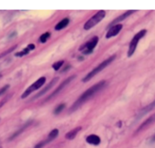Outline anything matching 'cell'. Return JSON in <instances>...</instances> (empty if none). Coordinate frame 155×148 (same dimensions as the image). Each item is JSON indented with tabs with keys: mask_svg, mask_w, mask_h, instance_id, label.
<instances>
[{
	"mask_svg": "<svg viewBox=\"0 0 155 148\" xmlns=\"http://www.w3.org/2000/svg\"><path fill=\"white\" fill-rule=\"evenodd\" d=\"M105 85H106V81H100L98 83L95 84L93 86H91L90 89H88V90L85 91L79 97V99L74 103V104L71 107L70 112H74V111L79 109L84 104H85V102H87L89 99H91L95 94H97L98 92L101 90V89H103Z\"/></svg>",
	"mask_w": 155,
	"mask_h": 148,
	"instance_id": "obj_1",
	"label": "cell"
},
{
	"mask_svg": "<svg viewBox=\"0 0 155 148\" xmlns=\"http://www.w3.org/2000/svg\"><path fill=\"white\" fill-rule=\"evenodd\" d=\"M115 58H116V55H113V56L109 57L108 59L103 61V62L100 64L98 65V66L96 67H95L93 70H91L90 73H89L87 74V76H85L83 79H82V82H88L89 80H91V79L94 76H96L97 74L99 73L100 71H102L103 69H105V68H106L107 66H109V65L110 64H111L113 61H114Z\"/></svg>",
	"mask_w": 155,
	"mask_h": 148,
	"instance_id": "obj_2",
	"label": "cell"
},
{
	"mask_svg": "<svg viewBox=\"0 0 155 148\" xmlns=\"http://www.w3.org/2000/svg\"><path fill=\"white\" fill-rule=\"evenodd\" d=\"M105 15H106V11H103V10L99 11L97 13L95 14L91 18H90V19L85 23V24L84 25V29H85V30L91 29L92 27L96 26L98 23L100 22V21L104 18Z\"/></svg>",
	"mask_w": 155,
	"mask_h": 148,
	"instance_id": "obj_3",
	"label": "cell"
},
{
	"mask_svg": "<svg viewBox=\"0 0 155 148\" xmlns=\"http://www.w3.org/2000/svg\"><path fill=\"white\" fill-rule=\"evenodd\" d=\"M147 30H142L140 32L138 33L134 37L133 39L131 41L130 44H129V52H128V56L131 57L136 52V49L137 48V45L139 44V42L140 41L141 39H142L145 36Z\"/></svg>",
	"mask_w": 155,
	"mask_h": 148,
	"instance_id": "obj_4",
	"label": "cell"
},
{
	"mask_svg": "<svg viewBox=\"0 0 155 148\" xmlns=\"http://www.w3.org/2000/svg\"><path fill=\"white\" fill-rule=\"evenodd\" d=\"M45 82H46V77L43 76V77L39 78L36 82H34L30 87H28V89L25 91V92L21 95V98H25L28 96H29L32 92H34V91L37 90L40 88H41V86H42Z\"/></svg>",
	"mask_w": 155,
	"mask_h": 148,
	"instance_id": "obj_5",
	"label": "cell"
},
{
	"mask_svg": "<svg viewBox=\"0 0 155 148\" xmlns=\"http://www.w3.org/2000/svg\"><path fill=\"white\" fill-rule=\"evenodd\" d=\"M98 40H99V39H98L97 36L93 37L91 40H89L85 45H82L79 50L82 51L84 54H86V55L91 53L92 51L94 50V48L97 45Z\"/></svg>",
	"mask_w": 155,
	"mask_h": 148,
	"instance_id": "obj_6",
	"label": "cell"
},
{
	"mask_svg": "<svg viewBox=\"0 0 155 148\" xmlns=\"http://www.w3.org/2000/svg\"><path fill=\"white\" fill-rule=\"evenodd\" d=\"M75 78V76H70V77L67 78V79H65V81H63V82H62V83L59 85V86H58V88L56 89V90L53 91V92H52V93L51 94V95H49V96L48 97V98H46L45 101L50 100V99H52V98H54V97L56 96V95H57L59 92H62V89H63L64 88L66 87V86H67V85H69L71 82H72V81H73Z\"/></svg>",
	"mask_w": 155,
	"mask_h": 148,
	"instance_id": "obj_7",
	"label": "cell"
},
{
	"mask_svg": "<svg viewBox=\"0 0 155 148\" xmlns=\"http://www.w3.org/2000/svg\"><path fill=\"white\" fill-rule=\"evenodd\" d=\"M123 28V25L122 24H116V25H114V26L111 27L109 28V30H108V32L106 33V39H109L111 37L116 36L118 33L121 31Z\"/></svg>",
	"mask_w": 155,
	"mask_h": 148,
	"instance_id": "obj_8",
	"label": "cell"
},
{
	"mask_svg": "<svg viewBox=\"0 0 155 148\" xmlns=\"http://www.w3.org/2000/svg\"><path fill=\"white\" fill-rule=\"evenodd\" d=\"M58 79H59V78H58V77L54 78L53 79H52V80H51L50 82H49V83L47 85H46V87L44 88V89H43V90L41 91V92H40L39 93L37 94V95H35V96L34 97V98H33L32 100H34V99H36V98H40V97H41V96H42V95H43L45 93H46V92H47L48 91H49V89H50L51 88H52V86H53V85L56 83V82H57V81H58Z\"/></svg>",
	"mask_w": 155,
	"mask_h": 148,
	"instance_id": "obj_9",
	"label": "cell"
},
{
	"mask_svg": "<svg viewBox=\"0 0 155 148\" xmlns=\"http://www.w3.org/2000/svg\"><path fill=\"white\" fill-rule=\"evenodd\" d=\"M136 11H132V10H131V11H126L125 13H123L122 15H120V16H119V17L116 18V19L114 20V21H112V22L110 23V24H109V27H111L114 26V24H116H116H117V23H119V22H120V21H123V20H125V19H126V18H127L128 17L130 16V15H132V14H133V13H134V12H136Z\"/></svg>",
	"mask_w": 155,
	"mask_h": 148,
	"instance_id": "obj_10",
	"label": "cell"
},
{
	"mask_svg": "<svg viewBox=\"0 0 155 148\" xmlns=\"http://www.w3.org/2000/svg\"><path fill=\"white\" fill-rule=\"evenodd\" d=\"M86 141L90 144L98 145L100 143V138L99 136L96 135H91L87 137Z\"/></svg>",
	"mask_w": 155,
	"mask_h": 148,
	"instance_id": "obj_11",
	"label": "cell"
},
{
	"mask_svg": "<svg viewBox=\"0 0 155 148\" xmlns=\"http://www.w3.org/2000/svg\"><path fill=\"white\" fill-rule=\"evenodd\" d=\"M35 48V45L34 44H30L28 45V46L26 47L25 48H24L23 51H21V52H18V53L15 54V56L16 57H23L25 55H27L28 53H29L31 51L34 50Z\"/></svg>",
	"mask_w": 155,
	"mask_h": 148,
	"instance_id": "obj_12",
	"label": "cell"
},
{
	"mask_svg": "<svg viewBox=\"0 0 155 148\" xmlns=\"http://www.w3.org/2000/svg\"><path fill=\"white\" fill-rule=\"evenodd\" d=\"M81 129H82V127H81V126L75 128V129H74L73 130L68 132V133L66 134V135H65V138H66L67 139H69V140H73V139L76 137V135H78V133H79V131H80Z\"/></svg>",
	"mask_w": 155,
	"mask_h": 148,
	"instance_id": "obj_13",
	"label": "cell"
},
{
	"mask_svg": "<svg viewBox=\"0 0 155 148\" xmlns=\"http://www.w3.org/2000/svg\"><path fill=\"white\" fill-rule=\"evenodd\" d=\"M69 24V18H64L63 20H62V21H60V22H59L57 24H56V27H55V30H61L66 27Z\"/></svg>",
	"mask_w": 155,
	"mask_h": 148,
	"instance_id": "obj_14",
	"label": "cell"
},
{
	"mask_svg": "<svg viewBox=\"0 0 155 148\" xmlns=\"http://www.w3.org/2000/svg\"><path fill=\"white\" fill-rule=\"evenodd\" d=\"M154 122H155V114H154L153 116H151L150 118H148V119H147V120L145 121V122H143L142 125H141L140 127L139 128V129L137 130V132H139V131L142 130L143 129H145V127H147V126H148L149 125H151V123H153Z\"/></svg>",
	"mask_w": 155,
	"mask_h": 148,
	"instance_id": "obj_15",
	"label": "cell"
},
{
	"mask_svg": "<svg viewBox=\"0 0 155 148\" xmlns=\"http://www.w3.org/2000/svg\"><path fill=\"white\" fill-rule=\"evenodd\" d=\"M58 135H59V131H58V129H53V130L49 134L48 138H46L48 143H49V142L52 141V140H54V139L56 138L58 136Z\"/></svg>",
	"mask_w": 155,
	"mask_h": 148,
	"instance_id": "obj_16",
	"label": "cell"
},
{
	"mask_svg": "<svg viewBox=\"0 0 155 148\" xmlns=\"http://www.w3.org/2000/svg\"><path fill=\"white\" fill-rule=\"evenodd\" d=\"M31 122H28V123H26V124H25V126H23V127H21V129H20L18 131V132H15V133H14L13 135H12V137H11V138H9V140H13V139L15 138H16L17 136H18V135H19L21 133V132H23V131L25 130V129H26V128L28 127V126H30V124H31Z\"/></svg>",
	"mask_w": 155,
	"mask_h": 148,
	"instance_id": "obj_17",
	"label": "cell"
},
{
	"mask_svg": "<svg viewBox=\"0 0 155 148\" xmlns=\"http://www.w3.org/2000/svg\"><path fill=\"white\" fill-rule=\"evenodd\" d=\"M154 107H155V100L154 101L152 102V103H151L150 104L148 105V106L144 108V109L142 110V111H141V116H143V115L145 114V113H147L148 112H149V111L153 109Z\"/></svg>",
	"mask_w": 155,
	"mask_h": 148,
	"instance_id": "obj_18",
	"label": "cell"
},
{
	"mask_svg": "<svg viewBox=\"0 0 155 148\" xmlns=\"http://www.w3.org/2000/svg\"><path fill=\"white\" fill-rule=\"evenodd\" d=\"M49 37H50V33L48 32L42 34V35L40 36L39 41L41 42V43H45V42L49 39Z\"/></svg>",
	"mask_w": 155,
	"mask_h": 148,
	"instance_id": "obj_19",
	"label": "cell"
},
{
	"mask_svg": "<svg viewBox=\"0 0 155 148\" xmlns=\"http://www.w3.org/2000/svg\"><path fill=\"white\" fill-rule=\"evenodd\" d=\"M63 64H64V61H57V62H56V63L52 64V68H53L55 70H59Z\"/></svg>",
	"mask_w": 155,
	"mask_h": 148,
	"instance_id": "obj_20",
	"label": "cell"
},
{
	"mask_svg": "<svg viewBox=\"0 0 155 148\" xmlns=\"http://www.w3.org/2000/svg\"><path fill=\"white\" fill-rule=\"evenodd\" d=\"M65 107V104H59V106H58L55 109V110H54V113H55V114H59V113H61V112L63 110V109Z\"/></svg>",
	"mask_w": 155,
	"mask_h": 148,
	"instance_id": "obj_21",
	"label": "cell"
},
{
	"mask_svg": "<svg viewBox=\"0 0 155 148\" xmlns=\"http://www.w3.org/2000/svg\"><path fill=\"white\" fill-rule=\"evenodd\" d=\"M8 88H9V85H5L4 87H2V89H0V95H2V94L5 93V91H7V89H8Z\"/></svg>",
	"mask_w": 155,
	"mask_h": 148,
	"instance_id": "obj_22",
	"label": "cell"
},
{
	"mask_svg": "<svg viewBox=\"0 0 155 148\" xmlns=\"http://www.w3.org/2000/svg\"><path fill=\"white\" fill-rule=\"evenodd\" d=\"M15 48H16V45H15V46H14V47H12V48H11L10 49H8V51H6V52H4V53H2V55H0V58H1V57H2V56H5V55H6V54L9 53V52H11L12 51H13L14 49H15Z\"/></svg>",
	"mask_w": 155,
	"mask_h": 148,
	"instance_id": "obj_23",
	"label": "cell"
},
{
	"mask_svg": "<svg viewBox=\"0 0 155 148\" xmlns=\"http://www.w3.org/2000/svg\"><path fill=\"white\" fill-rule=\"evenodd\" d=\"M10 98V96H7L6 98H4L3 100H2V101L0 102V108L2 107L3 106L4 104H5V102H6L8 100V98Z\"/></svg>",
	"mask_w": 155,
	"mask_h": 148,
	"instance_id": "obj_24",
	"label": "cell"
},
{
	"mask_svg": "<svg viewBox=\"0 0 155 148\" xmlns=\"http://www.w3.org/2000/svg\"><path fill=\"white\" fill-rule=\"evenodd\" d=\"M1 76H1V75H0V77H1Z\"/></svg>",
	"mask_w": 155,
	"mask_h": 148,
	"instance_id": "obj_25",
	"label": "cell"
},
{
	"mask_svg": "<svg viewBox=\"0 0 155 148\" xmlns=\"http://www.w3.org/2000/svg\"><path fill=\"white\" fill-rule=\"evenodd\" d=\"M0 148H2V147H0Z\"/></svg>",
	"mask_w": 155,
	"mask_h": 148,
	"instance_id": "obj_26",
	"label": "cell"
}]
</instances>
